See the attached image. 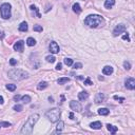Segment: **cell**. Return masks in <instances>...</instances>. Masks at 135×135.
<instances>
[{
  "label": "cell",
  "mask_w": 135,
  "mask_h": 135,
  "mask_svg": "<svg viewBox=\"0 0 135 135\" xmlns=\"http://www.w3.org/2000/svg\"><path fill=\"white\" fill-rule=\"evenodd\" d=\"M38 118H39V115L38 114L31 115L28 118V120L25 121V123L23 125L22 129H21V134H25V135L32 134V132H33V128L35 126V123L37 122V120H38Z\"/></svg>",
  "instance_id": "6da1fadb"
},
{
  "label": "cell",
  "mask_w": 135,
  "mask_h": 135,
  "mask_svg": "<svg viewBox=\"0 0 135 135\" xmlns=\"http://www.w3.org/2000/svg\"><path fill=\"white\" fill-rule=\"evenodd\" d=\"M102 23H104V18L99 15H89L84 19V24L90 28H98Z\"/></svg>",
  "instance_id": "7a4b0ae2"
},
{
  "label": "cell",
  "mask_w": 135,
  "mask_h": 135,
  "mask_svg": "<svg viewBox=\"0 0 135 135\" xmlns=\"http://www.w3.org/2000/svg\"><path fill=\"white\" fill-rule=\"evenodd\" d=\"M9 77L11 79H14V80H22L25 79L26 77L29 76V73L23 71V70H20V69H12L10 70L9 73Z\"/></svg>",
  "instance_id": "3957f363"
},
{
  "label": "cell",
  "mask_w": 135,
  "mask_h": 135,
  "mask_svg": "<svg viewBox=\"0 0 135 135\" xmlns=\"http://www.w3.org/2000/svg\"><path fill=\"white\" fill-rule=\"evenodd\" d=\"M60 115H61V110L58 109V108H54V109H51L49 110L47 113H46V116L49 120L51 122H56L59 120L60 118Z\"/></svg>",
  "instance_id": "277c9868"
},
{
  "label": "cell",
  "mask_w": 135,
  "mask_h": 135,
  "mask_svg": "<svg viewBox=\"0 0 135 135\" xmlns=\"http://www.w3.org/2000/svg\"><path fill=\"white\" fill-rule=\"evenodd\" d=\"M0 13L3 19H10L11 17V4L10 3H3L0 7Z\"/></svg>",
  "instance_id": "5b68a950"
},
{
  "label": "cell",
  "mask_w": 135,
  "mask_h": 135,
  "mask_svg": "<svg viewBox=\"0 0 135 135\" xmlns=\"http://www.w3.org/2000/svg\"><path fill=\"white\" fill-rule=\"evenodd\" d=\"M127 30V26L125 25V24H118V25H116V28L114 29V31H113V36L114 37H116V36H118V35H120L121 33H123Z\"/></svg>",
  "instance_id": "8992f818"
},
{
  "label": "cell",
  "mask_w": 135,
  "mask_h": 135,
  "mask_svg": "<svg viewBox=\"0 0 135 135\" xmlns=\"http://www.w3.org/2000/svg\"><path fill=\"white\" fill-rule=\"evenodd\" d=\"M70 108H71L74 112H80L82 110L81 105H80L78 101H75V100H72L71 102H70Z\"/></svg>",
  "instance_id": "52a82bcc"
},
{
  "label": "cell",
  "mask_w": 135,
  "mask_h": 135,
  "mask_svg": "<svg viewBox=\"0 0 135 135\" xmlns=\"http://www.w3.org/2000/svg\"><path fill=\"white\" fill-rule=\"evenodd\" d=\"M125 85H126V88L129 89V90H134L135 89V79L132 78V77L127 78L126 81H125Z\"/></svg>",
  "instance_id": "ba28073f"
},
{
  "label": "cell",
  "mask_w": 135,
  "mask_h": 135,
  "mask_svg": "<svg viewBox=\"0 0 135 135\" xmlns=\"http://www.w3.org/2000/svg\"><path fill=\"white\" fill-rule=\"evenodd\" d=\"M49 49H50V52L53 53V54L59 53V46L57 44V42H55V41H51V42H50Z\"/></svg>",
  "instance_id": "9c48e42d"
},
{
  "label": "cell",
  "mask_w": 135,
  "mask_h": 135,
  "mask_svg": "<svg viewBox=\"0 0 135 135\" xmlns=\"http://www.w3.org/2000/svg\"><path fill=\"white\" fill-rule=\"evenodd\" d=\"M23 47H24V41L23 40H19L14 44V50L18 51V52H22L23 51Z\"/></svg>",
  "instance_id": "30bf717a"
},
{
  "label": "cell",
  "mask_w": 135,
  "mask_h": 135,
  "mask_svg": "<svg viewBox=\"0 0 135 135\" xmlns=\"http://www.w3.org/2000/svg\"><path fill=\"white\" fill-rule=\"evenodd\" d=\"M94 100H95V104H101V102L105 100V95L102 93H97Z\"/></svg>",
  "instance_id": "8fae6325"
},
{
  "label": "cell",
  "mask_w": 135,
  "mask_h": 135,
  "mask_svg": "<svg viewBox=\"0 0 135 135\" xmlns=\"http://www.w3.org/2000/svg\"><path fill=\"white\" fill-rule=\"evenodd\" d=\"M89 97V93L88 92H85V91H82V92H80V93L78 94V99L80 101H84L85 99H87Z\"/></svg>",
  "instance_id": "7c38bea8"
},
{
  "label": "cell",
  "mask_w": 135,
  "mask_h": 135,
  "mask_svg": "<svg viewBox=\"0 0 135 135\" xmlns=\"http://www.w3.org/2000/svg\"><path fill=\"white\" fill-rule=\"evenodd\" d=\"M102 73L105 75H111L113 73V68L111 66H106L104 69H102Z\"/></svg>",
  "instance_id": "4fadbf2b"
},
{
  "label": "cell",
  "mask_w": 135,
  "mask_h": 135,
  "mask_svg": "<svg viewBox=\"0 0 135 135\" xmlns=\"http://www.w3.org/2000/svg\"><path fill=\"white\" fill-rule=\"evenodd\" d=\"M90 127L92 129H94V130H99V129H101L102 125H101V122L100 121H94V122H92Z\"/></svg>",
  "instance_id": "5bb4252c"
},
{
  "label": "cell",
  "mask_w": 135,
  "mask_h": 135,
  "mask_svg": "<svg viewBox=\"0 0 135 135\" xmlns=\"http://www.w3.org/2000/svg\"><path fill=\"white\" fill-rule=\"evenodd\" d=\"M72 9H73V12L76 13V14H80V13H81V11H82L81 8H80L79 3H74L73 7H72Z\"/></svg>",
  "instance_id": "9a60e30c"
},
{
  "label": "cell",
  "mask_w": 135,
  "mask_h": 135,
  "mask_svg": "<svg viewBox=\"0 0 135 135\" xmlns=\"http://www.w3.org/2000/svg\"><path fill=\"white\" fill-rule=\"evenodd\" d=\"M114 4H115V0H106L105 8L106 9H111V8L114 7Z\"/></svg>",
  "instance_id": "2e32d148"
},
{
  "label": "cell",
  "mask_w": 135,
  "mask_h": 135,
  "mask_svg": "<svg viewBox=\"0 0 135 135\" xmlns=\"http://www.w3.org/2000/svg\"><path fill=\"white\" fill-rule=\"evenodd\" d=\"M19 31L20 32H26L28 31V29H29V26H28V23L25 22V21H23V22H21L20 23V25H19Z\"/></svg>",
  "instance_id": "e0dca14e"
},
{
  "label": "cell",
  "mask_w": 135,
  "mask_h": 135,
  "mask_svg": "<svg viewBox=\"0 0 135 135\" xmlns=\"http://www.w3.org/2000/svg\"><path fill=\"white\" fill-rule=\"evenodd\" d=\"M107 128H108V130H109L112 134H115V133L117 132V130H118V128H117V127L112 126V125H110V123H108V125H107Z\"/></svg>",
  "instance_id": "ac0fdd59"
},
{
  "label": "cell",
  "mask_w": 135,
  "mask_h": 135,
  "mask_svg": "<svg viewBox=\"0 0 135 135\" xmlns=\"http://www.w3.org/2000/svg\"><path fill=\"white\" fill-rule=\"evenodd\" d=\"M109 113H110V110H108L107 108H101V109L98 110V114L99 115L106 116V115H109Z\"/></svg>",
  "instance_id": "d6986e66"
},
{
  "label": "cell",
  "mask_w": 135,
  "mask_h": 135,
  "mask_svg": "<svg viewBox=\"0 0 135 135\" xmlns=\"http://www.w3.org/2000/svg\"><path fill=\"white\" fill-rule=\"evenodd\" d=\"M46 88H48V82L47 81H40L39 83H38V85H37V89L38 90H44Z\"/></svg>",
  "instance_id": "ffe728a7"
},
{
  "label": "cell",
  "mask_w": 135,
  "mask_h": 135,
  "mask_svg": "<svg viewBox=\"0 0 135 135\" xmlns=\"http://www.w3.org/2000/svg\"><path fill=\"white\" fill-rule=\"evenodd\" d=\"M26 44L29 47H34L36 44V40L34 38H32V37H29L28 40H26Z\"/></svg>",
  "instance_id": "44dd1931"
},
{
  "label": "cell",
  "mask_w": 135,
  "mask_h": 135,
  "mask_svg": "<svg viewBox=\"0 0 135 135\" xmlns=\"http://www.w3.org/2000/svg\"><path fill=\"white\" fill-rule=\"evenodd\" d=\"M69 81H70V78H69V77H62V78H59V79L57 80L58 84H64V83H67V82H69Z\"/></svg>",
  "instance_id": "7402d4cb"
},
{
  "label": "cell",
  "mask_w": 135,
  "mask_h": 135,
  "mask_svg": "<svg viewBox=\"0 0 135 135\" xmlns=\"http://www.w3.org/2000/svg\"><path fill=\"white\" fill-rule=\"evenodd\" d=\"M63 126H64V122L62 120H59V122L57 123V126H56V130L58 132H61L62 129H63Z\"/></svg>",
  "instance_id": "603a6c76"
},
{
  "label": "cell",
  "mask_w": 135,
  "mask_h": 135,
  "mask_svg": "<svg viewBox=\"0 0 135 135\" xmlns=\"http://www.w3.org/2000/svg\"><path fill=\"white\" fill-rule=\"evenodd\" d=\"M21 101H22L23 104H29V102L31 101V97L29 95H23L22 97H21Z\"/></svg>",
  "instance_id": "cb8c5ba5"
},
{
  "label": "cell",
  "mask_w": 135,
  "mask_h": 135,
  "mask_svg": "<svg viewBox=\"0 0 135 135\" xmlns=\"http://www.w3.org/2000/svg\"><path fill=\"white\" fill-rule=\"evenodd\" d=\"M30 9H31L32 11H35V12H36V15H37V17H38V18H40V17H41V15H40V13H39L38 9H37V7H35L34 4H32L31 7H30Z\"/></svg>",
  "instance_id": "d4e9b609"
},
{
  "label": "cell",
  "mask_w": 135,
  "mask_h": 135,
  "mask_svg": "<svg viewBox=\"0 0 135 135\" xmlns=\"http://www.w3.org/2000/svg\"><path fill=\"white\" fill-rule=\"evenodd\" d=\"M63 61H64V64H67L68 67H71V66H73V60H72L71 58H66Z\"/></svg>",
  "instance_id": "484cf974"
},
{
  "label": "cell",
  "mask_w": 135,
  "mask_h": 135,
  "mask_svg": "<svg viewBox=\"0 0 135 135\" xmlns=\"http://www.w3.org/2000/svg\"><path fill=\"white\" fill-rule=\"evenodd\" d=\"M46 59H47V61H48V62H51V63L55 62V60H56V58L54 57V56H52V55L47 56V57H46Z\"/></svg>",
  "instance_id": "4316f807"
},
{
  "label": "cell",
  "mask_w": 135,
  "mask_h": 135,
  "mask_svg": "<svg viewBox=\"0 0 135 135\" xmlns=\"http://www.w3.org/2000/svg\"><path fill=\"white\" fill-rule=\"evenodd\" d=\"M33 30H34L35 32H42V30H43V28H42V25H39V24H36V25H34V28H33Z\"/></svg>",
  "instance_id": "83f0119b"
},
{
  "label": "cell",
  "mask_w": 135,
  "mask_h": 135,
  "mask_svg": "<svg viewBox=\"0 0 135 135\" xmlns=\"http://www.w3.org/2000/svg\"><path fill=\"white\" fill-rule=\"evenodd\" d=\"M7 89H8L9 91H15V90H16V84L9 83V84H7Z\"/></svg>",
  "instance_id": "f1b7e54d"
},
{
  "label": "cell",
  "mask_w": 135,
  "mask_h": 135,
  "mask_svg": "<svg viewBox=\"0 0 135 135\" xmlns=\"http://www.w3.org/2000/svg\"><path fill=\"white\" fill-rule=\"evenodd\" d=\"M13 109L15 111H17V112H21V111H22V109H23V107L21 106V105H16V106H14Z\"/></svg>",
  "instance_id": "f546056e"
},
{
  "label": "cell",
  "mask_w": 135,
  "mask_h": 135,
  "mask_svg": "<svg viewBox=\"0 0 135 135\" xmlns=\"http://www.w3.org/2000/svg\"><path fill=\"white\" fill-rule=\"evenodd\" d=\"M123 67H125V69L127 70V71H129V70L131 69V63L129 61H125L123 62Z\"/></svg>",
  "instance_id": "4dcf8cb0"
},
{
  "label": "cell",
  "mask_w": 135,
  "mask_h": 135,
  "mask_svg": "<svg viewBox=\"0 0 135 135\" xmlns=\"http://www.w3.org/2000/svg\"><path fill=\"white\" fill-rule=\"evenodd\" d=\"M0 127H11V122H7V121H0Z\"/></svg>",
  "instance_id": "1f68e13d"
},
{
  "label": "cell",
  "mask_w": 135,
  "mask_h": 135,
  "mask_svg": "<svg viewBox=\"0 0 135 135\" xmlns=\"http://www.w3.org/2000/svg\"><path fill=\"white\" fill-rule=\"evenodd\" d=\"M73 67H74V69H81V68H82V63H80V62H76Z\"/></svg>",
  "instance_id": "d6a6232c"
},
{
  "label": "cell",
  "mask_w": 135,
  "mask_h": 135,
  "mask_svg": "<svg viewBox=\"0 0 135 135\" xmlns=\"http://www.w3.org/2000/svg\"><path fill=\"white\" fill-rule=\"evenodd\" d=\"M113 98H114L115 100H118V101H119V102H122L123 100H125V98H123V97H118V96H114V97H113Z\"/></svg>",
  "instance_id": "836d02e7"
},
{
  "label": "cell",
  "mask_w": 135,
  "mask_h": 135,
  "mask_svg": "<svg viewBox=\"0 0 135 135\" xmlns=\"http://www.w3.org/2000/svg\"><path fill=\"white\" fill-rule=\"evenodd\" d=\"M84 84H87V85H91V84H93V82L91 81V79H90V77H88L87 79L84 80Z\"/></svg>",
  "instance_id": "e575fe53"
},
{
  "label": "cell",
  "mask_w": 135,
  "mask_h": 135,
  "mask_svg": "<svg viewBox=\"0 0 135 135\" xmlns=\"http://www.w3.org/2000/svg\"><path fill=\"white\" fill-rule=\"evenodd\" d=\"M122 39H123V40H128V41H130V37H129V34H125V35H122Z\"/></svg>",
  "instance_id": "d590c367"
},
{
  "label": "cell",
  "mask_w": 135,
  "mask_h": 135,
  "mask_svg": "<svg viewBox=\"0 0 135 135\" xmlns=\"http://www.w3.org/2000/svg\"><path fill=\"white\" fill-rule=\"evenodd\" d=\"M16 63H17V61H16L15 60V59L14 58H12V59H10V64H11V66H15V64Z\"/></svg>",
  "instance_id": "8d00e7d4"
},
{
  "label": "cell",
  "mask_w": 135,
  "mask_h": 135,
  "mask_svg": "<svg viewBox=\"0 0 135 135\" xmlns=\"http://www.w3.org/2000/svg\"><path fill=\"white\" fill-rule=\"evenodd\" d=\"M19 99H21V96H20V95H15V96H14V100L18 101Z\"/></svg>",
  "instance_id": "74e56055"
},
{
  "label": "cell",
  "mask_w": 135,
  "mask_h": 135,
  "mask_svg": "<svg viewBox=\"0 0 135 135\" xmlns=\"http://www.w3.org/2000/svg\"><path fill=\"white\" fill-rule=\"evenodd\" d=\"M56 70H58V71H60V70H61V63L60 62H59L56 66Z\"/></svg>",
  "instance_id": "f35d334b"
},
{
  "label": "cell",
  "mask_w": 135,
  "mask_h": 135,
  "mask_svg": "<svg viewBox=\"0 0 135 135\" xmlns=\"http://www.w3.org/2000/svg\"><path fill=\"white\" fill-rule=\"evenodd\" d=\"M4 38V34L3 32H0V39H3Z\"/></svg>",
  "instance_id": "ab89813d"
},
{
  "label": "cell",
  "mask_w": 135,
  "mask_h": 135,
  "mask_svg": "<svg viewBox=\"0 0 135 135\" xmlns=\"http://www.w3.org/2000/svg\"><path fill=\"white\" fill-rule=\"evenodd\" d=\"M3 104V97L0 95V105H2Z\"/></svg>",
  "instance_id": "60d3db41"
},
{
  "label": "cell",
  "mask_w": 135,
  "mask_h": 135,
  "mask_svg": "<svg viewBox=\"0 0 135 135\" xmlns=\"http://www.w3.org/2000/svg\"><path fill=\"white\" fill-rule=\"evenodd\" d=\"M70 118H71V119H74V114L73 113H70Z\"/></svg>",
  "instance_id": "b9f144b4"
},
{
  "label": "cell",
  "mask_w": 135,
  "mask_h": 135,
  "mask_svg": "<svg viewBox=\"0 0 135 135\" xmlns=\"http://www.w3.org/2000/svg\"><path fill=\"white\" fill-rule=\"evenodd\" d=\"M49 100H50V102H54V98H53V97H49Z\"/></svg>",
  "instance_id": "7bdbcfd3"
},
{
  "label": "cell",
  "mask_w": 135,
  "mask_h": 135,
  "mask_svg": "<svg viewBox=\"0 0 135 135\" xmlns=\"http://www.w3.org/2000/svg\"><path fill=\"white\" fill-rule=\"evenodd\" d=\"M98 79H99V80H104V77H102V76H99Z\"/></svg>",
  "instance_id": "ee69618b"
}]
</instances>
